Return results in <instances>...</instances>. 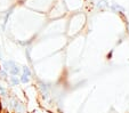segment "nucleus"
<instances>
[{
  "label": "nucleus",
  "mask_w": 129,
  "mask_h": 113,
  "mask_svg": "<svg viewBox=\"0 0 129 113\" xmlns=\"http://www.w3.org/2000/svg\"><path fill=\"white\" fill-rule=\"evenodd\" d=\"M13 106H14L15 111H17V113H21V112H23V111H24V105H23L21 102H18V101H14Z\"/></svg>",
  "instance_id": "obj_1"
},
{
  "label": "nucleus",
  "mask_w": 129,
  "mask_h": 113,
  "mask_svg": "<svg viewBox=\"0 0 129 113\" xmlns=\"http://www.w3.org/2000/svg\"><path fill=\"white\" fill-rule=\"evenodd\" d=\"M13 66H15V63L13 61H8V62H5V63H4V69H5L6 72L9 71Z\"/></svg>",
  "instance_id": "obj_2"
},
{
  "label": "nucleus",
  "mask_w": 129,
  "mask_h": 113,
  "mask_svg": "<svg viewBox=\"0 0 129 113\" xmlns=\"http://www.w3.org/2000/svg\"><path fill=\"white\" fill-rule=\"evenodd\" d=\"M97 6H98V8H100V9H105V8L109 7V4H107L106 0H100Z\"/></svg>",
  "instance_id": "obj_3"
},
{
  "label": "nucleus",
  "mask_w": 129,
  "mask_h": 113,
  "mask_svg": "<svg viewBox=\"0 0 129 113\" xmlns=\"http://www.w3.org/2000/svg\"><path fill=\"white\" fill-rule=\"evenodd\" d=\"M20 69H18V67L16 66V65H15V66H13L12 69L9 70V73L12 74V76H17V74H20Z\"/></svg>",
  "instance_id": "obj_4"
},
{
  "label": "nucleus",
  "mask_w": 129,
  "mask_h": 113,
  "mask_svg": "<svg viewBox=\"0 0 129 113\" xmlns=\"http://www.w3.org/2000/svg\"><path fill=\"white\" fill-rule=\"evenodd\" d=\"M9 80H10V82H12L14 86H17V85L20 84V79H17L15 76H12V77H10Z\"/></svg>",
  "instance_id": "obj_5"
},
{
  "label": "nucleus",
  "mask_w": 129,
  "mask_h": 113,
  "mask_svg": "<svg viewBox=\"0 0 129 113\" xmlns=\"http://www.w3.org/2000/svg\"><path fill=\"white\" fill-rule=\"evenodd\" d=\"M23 72H24V74H25V76H27V77L31 76V71H30V69H29L27 66H24V67H23Z\"/></svg>",
  "instance_id": "obj_6"
},
{
  "label": "nucleus",
  "mask_w": 129,
  "mask_h": 113,
  "mask_svg": "<svg viewBox=\"0 0 129 113\" xmlns=\"http://www.w3.org/2000/svg\"><path fill=\"white\" fill-rule=\"evenodd\" d=\"M20 81H22V82H24V84H26V82H29V77L25 76V74H23V76L21 77V80H20Z\"/></svg>",
  "instance_id": "obj_7"
},
{
  "label": "nucleus",
  "mask_w": 129,
  "mask_h": 113,
  "mask_svg": "<svg viewBox=\"0 0 129 113\" xmlns=\"http://www.w3.org/2000/svg\"><path fill=\"white\" fill-rule=\"evenodd\" d=\"M112 9L113 10H120V12H123V8H122V7H120V6L119 5H113L112 6Z\"/></svg>",
  "instance_id": "obj_8"
},
{
  "label": "nucleus",
  "mask_w": 129,
  "mask_h": 113,
  "mask_svg": "<svg viewBox=\"0 0 129 113\" xmlns=\"http://www.w3.org/2000/svg\"><path fill=\"white\" fill-rule=\"evenodd\" d=\"M6 71H0V79H6Z\"/></svg>",
  "instance_id": "obj_9"
}]
</instances>
